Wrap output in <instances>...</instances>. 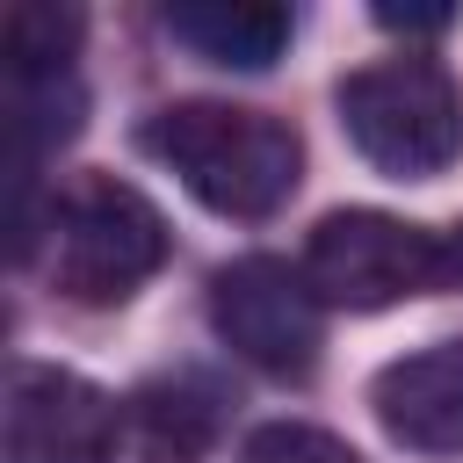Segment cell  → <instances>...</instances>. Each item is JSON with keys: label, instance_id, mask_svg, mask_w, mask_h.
Segmentation results:
<instances>
[{"label": "cell", "instance_id": "obj_1", "mask_svg": "<svg viewBox=\"0 0 463 463\" xmlns=\"http://www.w3.org/2000/svg\"><path fill=\"white\" fill-rule=\"evenodd\" d=\"M137 145L181 174V188L239 224L275 217L297 181H304V137L268 116V109H239V101H166L145 116Z\"/></svg>", "mask_w": 463, "mask_h": 463}, {"label": "cell", "instance_id": "obj_2", "mask_svg": "<svg viewBox=\"0 0 463 463\" xmlns=\"http://www.w3.org/2000/svg\"><path fill=\"white\" fill-rule=\"evenodd\" d=\"M333 109L347 145L391 181H434L463 159V87L427 51L354 65L333 87Z\"/></svg>", "mask_w": 463, "mask_h": 463}, {"label": "cell", "instance_id": "obj_3", "mask_svg": "<svg viewBox=\"0 0 463 463\" xmlns=\"http://www.w3.org/2000/svg\"><path fill=\"white\" fill-rule=\"evenodd\" d=\"M174 253V232L159 217V203L116 174H80L58 188L51 203V289L109 311L123 297H137Z\"/></svg>", "mask_w": 463, "mask_h": 463}, {"label": "cell", "instance_id": "obj_4", "mask_svg": "<svg viewBox=\"0 0 463 463\" xmlns=\"http://www.w3.org/2000/svg\"><path fill=\"white\" fill-rule=\"evenodd\" d=\"M304 282L333 311H391L441 289V232L391 210H326L304 239Z\"/></svg>", "mask_w": 463, "mask_h": 463}, {"label": "cell", "instance_id": "obj_5", "mask_svg": "<svg viewBox=\"0 0 463 463\" xmlns=\"http://www.w3.org/2000/svg\"><path fill=\"white\" fill-rule=\"evenodd\" d=\"M210 333L260 376L304 383L326 347V304L304 282V268L275 253H239L210 275Z\"/></svg>", "mask_w": 463, "mask_h": 463}, {"label": "cell", "instance_id": "obj_6", "mask_svg": "<svg viewBox=\"0 0 463 463\" xmlns=\"http://www.w3.org/2000/svg\"><path fill=\"white\" fill-rule=\"evenodd\" d=\"M123 412L101 383L58 362H22L0 405V463H116Z\"/></svg>", "mask_w": 463, "mask_h": 463}, {"label": "cell", "instance_id": "obj_7", "mask_svg": "<svg viewBox=\"0 0 463 463\" xmlns=\"http://www.w3.org/2000/svg\"><path fill=\"white\" fill-rule=\"evenodd\" d=\"M376 427L412 456H463V340H427L376 369Z\"/></svg>", "mask_w": 463, "mask_h": 463}, {"label": "cell", "instance_id": "obj_8", "mask_svg": "<svg viewBox=\"0 0 463 463\" xmlns=\"http://www.w3.org/2000/svg\"><path fill=\"white\" fill-rule=\"evenodd\" d=\"M159 29L195 51L203 65H224V72H268L289 36H297V14L289 7H268V0H166L159 7Z\"/></svg>", "mask_w": 463, "mask_h": 463}, {"label": "cell", "instance_id": "obj_9", "mask_svg": "<svg viewBox=\"0 0 463 463\" xmlns=\"http://www.w3.org/2000/svg\"><path fill=\"white\" fill-rule=\"evenodd\" d=\"M123 434L145 463H203L217 441V391L195 376H152L123 405Z\"/></svg>", "mask_w": 463, "mask_h": 463}, {"label": "cell", "instance_id": "obj_10", "mask_svg": "<svg viewBox=\"0 0 463 463\" xmlns=\"http://www.w3.org/2000/svg\"><path fill=\"white\" fill-rule=\"evenodd\" d=\"M87 36V14L72 0H14L0 22V58L7 72H72Z\"/></svg>", "mask_w": 463, "mask_h": 463}, {"label": "cell", "instance_id": "obj_11", "mask_svg": "<svg viewBox=\"0 0 463 463\" xmlns=\"http://www.w3.org/2000/svg\"><path fill=\"white\" fill-rule=\"evenodd\" d=\"M246 463H362V456L311 420H268L246 434Z\"/></svg>", "mask_w": 463, "mask_h": 463}, {"label": "cell", "instance_id": "obj_12", "mask_svg": "<svg viewBox=\"0 0 463 463\" xmlns=\"http://www.w3.org/2000/svg\"><path fill=\"white\" fill-rule=\"evenodd\" d=\"M376 29L405 36V51H412V36H441V29H456V7H376Z\"/></svg>", "mask_w": 463, "mask_h": 463}, {"label": "cell", "instance_id": "obj_13", "mask_svg": "<svg viewBox=\"0 0 463 463\" xmlns=\"http://www.w3.org/2000/svg\"><path fill=\"white\" fill-rule=\"evenodd\" d=\"M441 282H463V224L441 232Z\"/></svg>", "mask_w": 463, "mask_h": 463}]
</instances>
